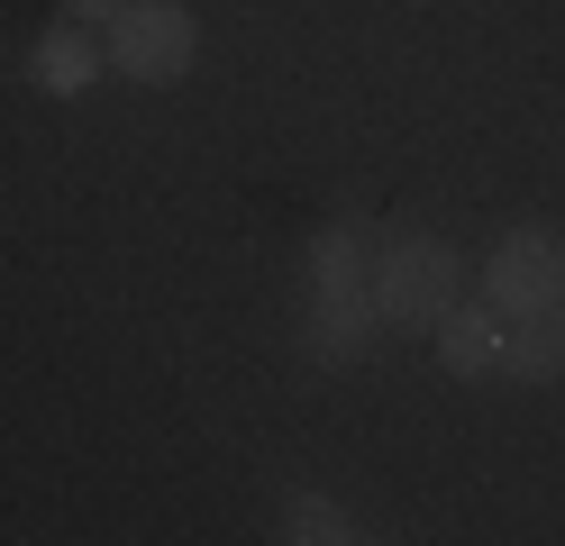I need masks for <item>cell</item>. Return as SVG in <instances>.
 <instances>
[{"label":"cell","mask_w":565,"mask_h":546,"mask_svg":"<svg viewBox=\"0 0 565 546\" xmlns=\"http://www.w3.org/2000/svg\"><path fill=\"white\" fill-rule=\"evenodd\" d=\"M365 291H374L383 328H419V338H429L438 310H447V301H466V255H456L447 237H393V246L374 255Z\"/></svg>","instance_id":"1"},{"label":"cell","mask_w":565,"mask_h":546,"mask_svg":"<svg viewBox=\"0 0 565 546\" xmlns=\"http://www.w3.org/2000/svg\"><path fill=\"white\" fill-rule=\"evenodd\" d=\"M274 537H282V546H356V537H374V528H356V510L329 501V492H282Z\"/></svg>","instance_id":"7"},{"label":"cell","mask_w":565,"mask_h":546,"mask_svg":"<svg viewBox=\"0 0 565 546\" xmlns=\"http://www.w3.org/2000/svg\"><path fill=\"white\" fill-rule=\"evenodd\" d=\"M483 310L492 319H539L565 310V237L556 228H511L483 255Z\"/></svg>","instance_id":"3"},{"label":"cell","mask_w":565,"mask_h":546,"mask_svg":"<svg viewBox=\"0 0 565 546\" xmlns=\"http://www.w3.org/2000/svg\"><path fill=\"white\" fill-rule=\"evenodd\" d=\"M310 291H365V228L356 218H329L310 237Z\"/></svg>","instance_id":"9"},{"label":"cell","mask_w":565,"mask_h":546,"mask_svg":"<svg viewBox=\"0 0 565 546\" xmlns=\"http://www.w3.org/2000/svg\"><path fill=\"white\" fill-rule=\"evenodd\" d=\"M374 328H383L374 291H310V319H301V355H310V364H356V355L374 346Z\"/></svg>","instance_id":"4"},{"label":"cell","mask_w":565,"mask_h":546,"mask_svg":"<svg viewBox=\"0 0 565 546\" xmlns=\"http://www.w3.org/2000/svg\"><path fill=\"white\" fill-rule=\"evenodd\" d=\"M429 338H438V364H447L456 383H466V374H492V346H502V319H492V310H466V301H447Z\"/></svg>","instance_id":"8"},{"label":"cell","mask_w":565,"mask_h":546,"mask_svg":"<svg viewBox=\"0 0 565 546\" xmlns=\"http://www.w3.org/2000/svg\"><path fill=\"white\" fill-rule=\"evenodd\" d=\"M119 10H128V0H64V19H100V28H110Z\"/></svg>","instance_id":"10"},{"label":"cell","mask_w":565,"mask_h":546,"mask_svg":"<svg viewBox=\"0 0 565 546\" xmlns=\"http://www.w3.org/2000/svg\"><path fill=\"white\" fill-rule=\"evenodd\" d=\"M100 64H110V55H100L74 19H55L38 46H28V83H38V92H55V100H83V92L100 83Z\"/></svg>","instance_id":"5"},{"label":"cell","mask_w":565,"mask_h":546,"mask_svg":"<svg viewBox=\"0 0 565 546\" xmlns=\"http://www.w3.org/2000/svg\"><path fill=\"white\" fill-rule=\"evenodd\" d=\"M100 55H110V73H128V83H183L201 64V19L183 0H128L110 19V46Z\"/></svg>","instance_id":"2"},{"label":"cell","mask_w":565,"mask_h":546,"mask_svg":"<svg viewBox=\"0 0 565 546\" xmlns=\"http://www.w3.org/2000/svg\"><path fill=\"white\" fill-rule=\"evenodd\" d=\"M492 374H502V383H556V374H565V310H539V319H502Z\"/></svg>","instance_id":"6"}]
</instances>
